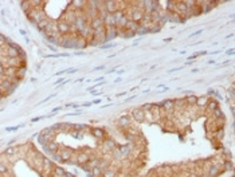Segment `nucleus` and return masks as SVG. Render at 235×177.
<instances>
[{
  "label": "nucleus",
  "mask_w": 235,
  "mask_h": 177,
  "mask_svg": "<svg viewBox=\"0 0 235 177\" xmlns=\"http://www.w3.org/2000/svg\"><path fill=\"white\" fill-rule=\"evenodd\" d=\"M101 177H117V174H116V172H114V171H112V169L107 168L106 171L102 172V176H101Z\"/></svg>",
  "instance_id": "7c9ffc66"
},
{
  "label": "nucleus",
  "mask_w": 235,
  "mask_h": 177,
  "mask_svg": "<svg viewBox=\"0 0 235 177\" xmlns=\"http://www.w3.org/2000/svg\"><path fill=\"white\" fill-rule=\"evenodd\" d=\"M97 166H98V168H101L102 171H106V169L110 166V162L107 161L106 158H100V162H98Z\"/></svg>",
  "instance_id": "4be33fe9"
},
{
  "label": "nucleus",
  "mask_w": 235,
  "mask_h": 177,
  "mask_svg": "<svg viewBox=\"0 0 235 177\" xmlns=\"http://www.w3.org/2000/svg\"><path fill=\"white\" fill-rule=\"evenodd\" d=\"M64 177H74V174H73V173H70V172H66Z\"/></svg>",
  "instance_id": "de8ad7c7"
},
{
  "label": "nucleus",
  "mask_w": 235,
  "mask_h": 177,
  "mask_svg": "<svg viewBox=\"0 0 235 177\" xmlns=\"http://www.w3.org/2000/svg\"><path fill=\"white\" fill-rule=\"evenodd\" d=\"M0 162H1V156H0Z\"/></svg>",
  "instance_id": "4d7b16f0"
},
{
  "label": "nucleus",
  "mask_w": 235,
  "mask_h": 177,
  "mask_svg": "<svg viewBox=\"0 0 235 177\" xmlns=\"http://www.w3.org/2000/svg\"><path fill=\"white\" fill-rule=\"evenodd\" d=\"M125 138L128 140L129 143H136V141H137V134H125Z\"/></svg>",
  "instance_id": "2f4dec72"
},
{
  "label": "nucleus",
  "mask_w": 235,
  "mask_h": 177,
  "mask_svg": "<svg viewBox=\"0 0 235 177\" xmlns=\"http://www.w3.org/2000/svg\"><path fill=\"white\" fill-rule=\"evenodd\" d=\"M118 36V28L117 27H107L105 28V42L113 40L114 38Z\"/></svg>",
  "instance_id": "423d86ee"
},
{
  "label": "nucleus",
  "mask_w": 235,
  "mask_h": 177,
  "mask_svg": "<svg viewBox=\"0 0 235 177\" xmlns=\"http://www.w3.org/2000/svg\"><path fill=\"white\" fill-rule=\"evenodd\" d=\"M90 27H92L93 31L100 30V28H104V20L97 16V18L92 19V21H90Z\"/></svg>",
  "instance_id": "9b49d317"
},
{
  "label": "nucleus",
  "mask_w": 235,
  "mask_h": 177,
  "mask_svg": "<svg viewBox=\"0 0 235 177\" xmlns=\"http://www.w3.org/2000/svg\"><path fill=\"white\" fill-rule=\"evenodd\" d=\"M130 117L137 123H143L144 121H145V111H143L141 107H134L130 111Z\"/></svg>",
  "instance_id": "f03ea898"
},
{
  "label": "nucleus",
  "mask_w": 235,
  "mask_h": 177,
  "mask_svg": "<svg viewBox=\"0 0 235 177\" xmlns=\"http://www.w3.org/2000/svg\"><path fill=\"white\" fill-rule=\"evenodd\" d=\"M102 69H105V66H98V67H95L94 70H97V71H100V70H102Z\"/></svg>",
  "instance_id": "8fccbe9b"
},
{
  "label": "nucleus",
  "mask_w": 235,
  "mask_h": 177,
  "mask_svg": "<svg viewBox=\"0 0 235 177\" xmlns=\"http://www.w3.org/2000/svg\"><path fill=\"white\" fill-rule=\"evenodd\" d=\"M7 172H8V168L4 164H0V173H7Z\"/></svg>",
  "instance_id": "58836bf2"
},
{
  "label": "nucleus",
  "mask_w": 235,
  "mask_h": 177,
  "mask_svg": "<svg viewBox=\"0 0 235 177\" xmlns=\"http://www.w3.org/2000/svg\"><path fill=\"white\" fill-rule=\"evenodd\" d=\"M121 78H120V76H118V78H116V81H114V82H116V83H120V82H121Z\"/></svg>",
  "instance_id": "864d4df0"
},
{
  "label": "nucleus",
  "mask_w": 235,
  "mask_h": 177,
  "mask_svg": "<svg viewBox=\"0 0 235 177\" xmlns=\"http://www.w3.org/2000/svg\"><path fill=\"white\" fill-rule=\"evenodd\" d=\"M101 102H102V101H101V99H95V101H93L92 103H93V105H100Z\"/></svg>",
  "instance_id": "c03bdc74"
},
{
  "label": "nucleus",
  "mask_w": 235,
  "mask_h": 177,
  "mask_svg": "<svg viewBox=\"0 0 235 177\" xmlns=\"http://www.w3.org/2000/svg\"><path fill=\"white\" fill-rule=\"evenodd\" d=\"M118 1H114V0H107V1H104V6H105V9H106L107 14H114L117 12L120 9V6H118Z\"/></svg>",
  "instance_id": "20e7f679"
},
{
  "label": "nucleus",
  "mask_w": 235,
  "mask_h": 177,
  "mask_svg": "<svg viewBox=\"0 0 235 177\" xmlns=\"http://www.w3.org/2000/svg\"><path fill=\"white\" fill-rule=\"evenodd\" d=\"M77 71V69H69V70H67V73L69 74H73V73H75Z\"/></svg>",
  "instance_id": "49530a36"
},
{
  "label": "nucleus",
  "mask_w": 235,
  "mask_h": 177,
  "mask_svg": "<svg viewBox=\"0 0 235 177\" xmlns=\"http://www.w3.org/2000/svg\"><path fill=\"white\" fill-rule=\"evenodd\" d=\"M207 103H208V97H207V95H201V97L196 98L195 106L199 107V109H203V107L207 106Z\"/></svg>",
  "instance_id": "2eb2a0df"
},
{
  "label": "nucleus",
  "mask_w": 235,
  "mask_h": 177,
  "mask_svg": "<svg viewBox=\"0 0 235 177\" xmlns=\"http://www.w3.org/2000/svg\"><path fill=\"white\" fill-rule=\"evenodd\" d=\"M116 148H117V142L113 138H105L104 140V149L106 152H113Z\"/></svg>",
  "instance_id": "1a4fd4ad"
},
{
  "label": "nucleus",
  "mask_w": 235,
  "mask_h": 177,
  "mask_svg": "<svg viewBox=\"0 0 235 177\" xmlns=\"http://www.w3.org/2000/svg\"><path fill=\"white\" fill-rule=\"evenodd\" d=\"M196 95H193V94H189V95H187L186 98H184V101H186V103L187 105H189V106H193L195 105V102H196Z\"/></svg>",
  "instance_id": "b1692460"
},
{
  "label": "nucleus",
  "mask_w": 235,
  "mask_h": 177,
  "mask_svg": "<svg viewBox=\"0 0 235 177\" xmlns=\"http://www.w3.org/2000/svg\"><path fill=\"white\" fill-rule=\"evenodd\" d=\"M4 75L7 78H14L16 75V69L15 67H6L4 69Z\"/></svg>",
  "instance_id": "412c9836"
},
{
  "label": "nucleus",
  "mask_w": 235,
  "mask_h": 177,
  "mask_svg": "<svg viewBox=\"0 0 235 177\" xmlns=\"http://www.w3.org/2000/svg\"><path fill=\"white\" fill-rule=\"evenodd\" d=\"M223 169H224V171H232V169H234L232 162L231 161H224L223 162Z\"/></svg>",
  "instance_id": "f704fd0d"
},
{
  "label": "nucleus",
  "mask_w": 235,
  "mask_h": 177,
  "mask_svg": "<svg viewBox=\"0 0 235 177\" xmlns=\"http://www.w3.org/2000/svg\"><path fill=\"white\" fill-rule=\"evenodd\" d=\"M215 136H216L218 140H223V137H224V129L219 128V129H218V131L215 133Z\"/></svg>",
  "instance_id": "c9c22d12"
},
{
  "label": "nucleus",
  "mask_w": 235,
  "mask_h": 177,
  "mask_svg": "<svg viewBox=\"0 0 235 177\" xmlns=\"http://www.w3.org/2000/svg\"><path fill=\"white\" fill-rule=\"evenodd\" d=\"M31 16H32V18H31V20L34 21V23H39V21H42L43 19H44V15H43V12L42 11H39V9H34L32 12L30 14Z\"/></svg>",
  "instance_id": "9d476101"
},
{
  "label": "nucleus",
  "mask_w": 235,
  "mask_h": 177,
  "mask_svg": "<svg viewBox=\"0 0 235 177\" xmlns=\"http://www.w3.org/2000/svg\"><path fill=\"white\" fill-rule=\"evenodd\" d=\"M0 87H1V90H6V91H8L9 88L12 87V81H11V79L0 81Z\"/></svg>",
  "instance_id": "aec40b11"
},
{
  "label": "nucleus",
  "mask_w": 235,
  "mask_h": 177,
  "mask_svg": "<svg viewBox=\"0 0 235 177\" xmlns=\"http://www.w3.org/2000/svg\"><path fill=\"white\" fill-rule=\"evenodd\" d=\"M73 129L74 130H78V131H83V130H89V126L87 125H80V123H78V125H73Z\"/></svg>",
  "instance_id": "72a5a7b5"
},
{
  "label": "nucleus",
  "mask_w": 235,
  "mask_h": 177,
  "mask_svg": "<svg viewBox=\"0 0 235 177\" xmlns=\"http://www.w3.org/2000/svg\"><path fill=\"white\" fill-rule=\"evenodd\" d=\"M43 149L46 150L47 153H50V154H54V153L59 152V149H58V143H57V142H52V141H50V142L47 143V145H46L44 148H43Z\"/></svg>",
  "instance_id": "dca6fc26"
},
{
  "label": "nucleus",
  "mask_w": 235,
  "mask_h": 177,
  "mask_svg": "<svg viewBox=\"0 0 235 177\" xmlns=\"http://www.w3.org/2000/svg\"><path fill=\"white\" fill-rule=\"evenodd\" d=\"M1 98H3V94H1V90H0V99H1Z\"/></svg>",
  "instance_id": "6e6d98bb"
},
{
  "label": "nucleus",
  "mask_w": 235,
  "mask_h": 177,
  "mask_svg": "<svg viewBox=\"0 0 235 177\" xmlns=\"http://www.w3.org/2000/svg\"><path fill=\"white\" fill-rule=\"evenodd\" d=\"M73 136H74V137H77L78 140H82V138H83V133H82V131H78V130H74Z\"/></svg>",
  "instance_id": "4c0bfd02"
},
{
  "label": "nucleus",
  "mask_w": 235,
  "mask_h": 177,
  "mask_svg": "<svg viewBox=\"0 0 235 177\" xmlns=\"http://www.w3.org/2000/svg\"><path fill=\"white\" fill-rule=\"evenodd\" d=\"M104 27L107 28V27H116V21H114V16L113 14H107L104 19Z\"/></svg>",
  "instance_id": "ddd939ff"
},
{
  "label": "nucleus",
  "mask_w": 235,
  "mask_h": 177,
  "mask_svg": "<svg viewBox=\"0 0 235 177\" xmlns=\"http://www.w3.org/2000/svg\"><path fill=\"white\" fill-rule=\"evenodd\" d=\"M130 123H132V117L129 114H124V116L118 117V119H117V126L120 129L130 128Z\"/></svg>",
  "instance_id": "7ed1b4c3"
},
{
  "label": "nucleus",
  "mask_w": 235,
  "mask_h": 177,
  "mask_svg": "<svg viewBox=\"0 0 235 177\" xmlns=\"http://www.w3.org/2000/svg\"><path fill=\"white\" fill-rule=\"evenodd\" d=\"M149 34V27H145V26H140L138 30L136 31V35H145Z\"/></svg>",
  "instance_id": "c756f323"
},
{
  "label": "nucleus",
  "mask_w": 235,
  "mask_h": 177,
  "mask_svg": "<svg viewBox=\"0 0 235 177\" xmlns=\"http://www.w3.org/2000/svg\"><path fill=\"white\" fill-rule=\"evenodd\" d=\"M125 94H126V91H122V93H120V94H117V97H124Z\"/></svg>",
  "instance_id": "3c124183"
},
{
  "label": "nucleus",
  "mask_w": 235,
  "mask_h": 177,
  "mask_svg": "<svg viewBox=\"0 0 235 177\" xmlns=\"http://www.w3.org/2000/svg\"><path fill=\"white\" fill-rule=\"evenodd\" d=\"M49 23H50V20H49V19H46V18H44L42 21H39V23H38V27H39L40 30L43 31V30H44V28L47 27V24H49Z\"/></svg>",
  "instance_id": "473e14b6"
},
{
  "label": "nucleus",
  "mask_w": 235,
  "mask_h": 177,
  "mask_svg": "<svg viewBox=\"0 0 235 177\" xmlns=\"http://www.w3.org/2000/svg\"><path fill=\"white\" fill-rule=\"evenodd\" d=\"M26 71H27V67H26L24 64L23 66H19V69L16 70V75L15 76H19V78H23L26 74Z\"/></svg>",
  "instance_id": "c85d7f7f"
},
{
  "label": "nucleus",
  "mask_w": 235,
  "mask_h": 177,
  "mask_svg": "<svg viewBox=\"0 0 235 177\" xmlns=\"http://www.w3.org/2000/svg\"><path fill=\"white\" fill-rule=\"evenodd\" d=\"M59 110H62V107H55V109L52 110V113H55V111H59Z\"/></svg>",
  "instance_id": "603ef678"
},
{
  "label": "nucleus",
  "mask_w": 235,
  "mask_h": 177,
  "mask_svg": "<svg viewBox=\"0 0 235 177\" xmlns=\"http://www.w3.org/2000/svg\"><path fill=\"white\" fill-rule=\"evenodd\" d=\"M157 106L163 107V110L167 113H171L175 110V101L173 99H165V101H161L160 103H157Z\"/></svg>",
  "instance_id": "39448f33"
},
{
  "label": "nucleus",
  "mask_w": 235,
  "mask_h": 177,
  "mask_svg": "<svg viewBox=\"0 0 235 177\" xmlns=\"http://www.w3.org/2000/svg\"><path fill=\"white\" fill-rule=\"evenodd\" d=\"M116 44L114 43H109V44H101V49H112V47H114Z\"/></svg>",
  "instance_id": "ea45409f"
},
{
  "label": "nucleus",
  "mask_w": 235,
  "mask_h": 177,
  "mask_svg": "<svg viewBox=\"0 0 235 177\" xmlns=\"http://www.w3.org/2000/svg\"><path fill=\"white\" fill-rule=\"evenodd\" d=\"M16 153H18V149H16V148L8 146L6 149V152H4V154H6V156H8V157H12V156H15Z\"/></svg>",
  "instance_id": "cd10ccee"
},
{
  "label": "nucleus",
  "mask_w": 235,
  "mask_h": 177,
  "mask_svg": "<svg viewBox=\"0 0 235 177\" xmlns=\"http://www.w3.org/2000/svg\"><path fill=\"white\" fill-rule=\"evenodd\" d=\"M57 30H58V32H61V34H67V32H70V24L66 23L64 20H62L57 24Z\"/></svg>",
  "instance_id": "4468645a"
},
{
  "label": "nucleus",
  "mask_w": 235,
  "mask_h": 177,
  "mask_svg": "<svg viewBox=\"0 0 235 177\" xmlns=\"http://www.w3.org/2000/svg\"><path fill=\"white\" fill-rule=\"evenodd\" d=\"M28 4H30V1H23V3H21V7H23L24 11H28Z\"/></svg>",
  "instance_id": "a19ab883"
},
{
  "label": "nucleus",
  "mask_w": 235,
  "mask_h": 177,
  "mask_svg": "<svg viewBox=\"0 0 235 177\" xmlns=\"http://www.w3.org/2000/svg\"><path fill=\"white\" fill-rule=\"evenodd\" d=\"M203 31H204V30H199V31H196V32H193V34L191 35V38H193V36H198V35H200L201 32H203Z\"/></svg>",
  "instance_id": "79ce46f5"
},
{
  "label": "nucleus",
  "mask_w": 235,
  "mask_h": 177,
  "mask_svg": "<svg viewBox=\"0 0 235 177\" xmlns=\"http://www.w3.org/2000/svg\"><path fill=\"white\" fill-rule=\"evenodd\" d=\"M199 177H208V176H207V174H200Z\"/></svg>",
  "instance_id": "5fc2aeb1"
},
{
  "label": "nucleus",
  "mask_w": 235,
  "mask_h": 177,
  "mask_svg": "<svg viewBox=\"0 0 235 177\" xmlns=\"http://www.w3.org/2000/svg\"><path fill=\"white\" fill-rule=\"evenodd\" d=\"M0 64H3V63H1V61H0Z\"/></svg>",
  "instance_id": "13d9d810"
},
{
  "label": "nucleus",
  "mask_w": 235,
  "mask_h": 177,
  "mask_svg": "<svg viewBox=\"0 0 235 177\" xmlns=\"http://www.w3.org/2000/svg\"><path fill=\"white\" fill-rule=\"evenodd\" d=\"M222 166L219 164H212L208 166V171H207V176L208 177H218L220 173H222Z\"/></svg>",
  "instance_id": "0eeeda50"
},
{
  "label": "nucleus",
  "mask_w": 235,
  "mask_h": 177,
  "mask_svg": "<svg viewBox=\"0 0 235 177\" xmlns=\"http://www.w3.org/2000/svg\"><path fill=\"white\" fill-rule=\"evenodd\" d=\"M64 174H66L64 168H62V166H55L54 168V176L55 177H64Z\"/></svg>",
  "instance_id": "5701e85b"
},
{
  "label": "nucleus",
  "mask_w": 235,
  "mask_h": 177,
  "mask_svg": "<svg viewBox=\"0 0 235 177\" xmlns=\"http://www.w3.org/2000/svg\"><path fill=\"white\" fill-rule=\"evenodd\" d=\"M134 98H136V95H132V97L126 98V99H125V101H124V102H129V101H132V99H134Z\"/></svg>",
  "instance_id": "37998d69"
},
{
  "label": "nucleus",
  "mask_w": 235,
  "mask_h": 177,
  "mask_svg": "<svg viewBox=\"0 0 235 177\" xmlns=\"http://www.w3.org/2000/svg\"><path fill=\"white\" fill-rule=\"evenodd\" d=\"M92 134H93V137H95L97 140H105V138H106V134H105V131L102 130V129H100V128L92 129Z\"/></svg>",
  "instance_id": "a211bd4d"
},
{
  "label": "nucleus",
  "mask_w": 235,
  "mask_h": 177,
  "mask_svg": "<svg viewBox=\"0 0 235 177\" xmlns=\"http://www.w3.org/2000/svg\"><path fill=\"white\" fill-rule=\"evenodd\" d=\"M226 54H227V55H232V54H234V49H231V50H229V51H226Z\"/></svg>",
  "instance_id": "09e8293b"
},
{
  "label": "nucleus",
  "mask_w": 235,
  "mask_h": 177,
  "mask_svg": "<svg viewBox=\"0 0 235 177\" xmlns=\"http://www.w3.org/2000/svg\"><path fill=\"white\" fill-rule=\"evenodd\" d=\"M73 4H74V7H75V8H78V9H82L83 7H85L86 1H80V0H77V1H73Z\"/></svg>",
  "instance_id": "e433bc0d"
},
{
  "label": "nucleus",
  "mask_w": 235,
  "mask_h": 177,
  "mask_svg": "<svg viewBox=\"0 0 235 177\" xmlns=\"http://www.w3.org/2000/svg\"><path fill=\"white\" fill-rule=\"evenodd\" d=\"M218 107H219L218 99H208V103H207V106H206L208 113H212V111H214L215 109H218Z\"/></svg>",
  "instance_id": "6ab92c4d"
},
{
  "label": "nucleus",
  "mask_w": 235,
  "mask_h": 177,
  "mask_svg": "<svg viewBox=\"0 0 235 177\" xmlns=\"http://www.w3.org/2000/svg\"><path fill=\"white\" fill-rule=\"evenodd\" d=\"M42 166L49 171V169L52 168V161H51V160H49L47 157H42Z\"/></svg>",
  "instance_id": "393cba45"
},
{
  "label": "nucleus",
  "mask_w": 235,
  "mask_h": 177,
  "mask_svg": "<svg viewBox=\"0 0 235 177\" xmlns=\"http://www.w3.org/2000/svg\"><path fill=\"white\" fill-rule=\"evenodd\" d=\"M89 160H90V156H89L87 153H80V154H77L75 156V162L78 165H81V166L85 165Z\"/></svg>",
  "instance_id": "f8f14e48"
},
{
  "label": "nucleus",
  "mask_w": 235,
  "mask_h": 177,
  "mask_svg": "<svg viewBox=\"0 0 235 177\" xmlns=\"http://www.w3.org/2000/svg\"><path fill=\"white\" fill-rule=\"evenodd\" d=\"M133 150H134V143L128 142V143L121 145V146H117L116 149L112 152V156H113V158H116V160H124V158H126L129 154H132Z\"/></svg>",
  "instance_id": "f257e3e1"
},
{
  "label": "nucleus",
  "mask_w": 235,
  "mask_h": 177,
  "mask_svg": "<svg viewBox=\"0 0 235 177\" xmlns=\"http://www.w3.org/2000/svg\"><path fill=\"white\" fill-rule=\"evenodd\" d=\"M138 27H140V23L133 21V20L129 19L128 23H126V26H125V30H128V31H130V32H134V34H136V31L138 30Z\"/></svg>",
  "instance_id": "f3484780"
},
{
  "label": "nucleus",
  "mask_w": 235,
  "mask_h": 177,
  "mask_svg": "<svg viewBox=\"0 0 235 177\" xmlns=\"http://www.w3.org/2000/svg\"><path fill=\"white\" fill-rule=\"evenodd\" d=\"M175 101V109H181V107L186 106V101H184V98H179V99H173Z\"/></svg>",
  "instance_id": "bb28decb"
},
{
  "label": "nucleus",
  "mask_w": 235,
  "mask_h": 177,
  "mask_svg": "<svg viewBox=\"0 0 235 177\" xmlns=\"http://www.w3.org/2000/svg\"><path fill=\"white\" fill-rule=\"evenodd\" d=\"M188 177H199V174L193 172V173H189V174H188Z\"/></svg>",
  "instance_id": "a18cd8bd"
},
{
  "label": "nucleus",
  "mask_w": 235,
  "mask_h": 177,
  "mask_svg": "<svg viewBox=\"0 0 235 177\" xmlns=\"http://www.w3.org/2000/svg\"><path fill=\"white\" fill-rule=\"evenodd\" d=\"M102 169L98 168V166H94V168H92V171H90V174H92L93 177H101L102 176Z\"/></svg>",
  "instance_id": "a878e982"
},
{
  "label": "nucleus",
  "mask_w": 235,
  "mask_h": 177,
  "mask_svg": "<svg viewBox=\"0 0 235 177\" xmlns=\"http://www.w3.org/2000/svg\"><path fill=\"white\" fill-rule=\"evenodd\" d=\"M59 154H61V158H62V162H66L74 156V150L70 149V148H64V149L59 150Z\"/></svg>",
  "instance_id": "6e6552de"
}]
</instances>
